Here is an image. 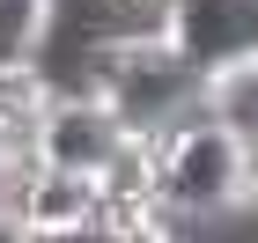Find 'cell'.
<instances>
[{"instance_id": "cell-5", "label": "cell", "mask_w": 258, "mask_h": 243, "mask_svg": "<svg viewBox=\"0 0 258 243\" xmlns=\"http://www.w3.org/2000/svg\"><path fill=\"white\" fill-rule=\"evenodd\" d=\"M59 103V81L44 74L37 59H0V147L37 162V133Z\"/></svg>"}, {"instance_id": "cell-11", "label": "cell", "mask_w": 258, "mask_h": 243, "mask_svg": "<svg viewBox=\"0 0 258 243\" xmlns=\"http://www.w3.org/2000/svg\"><path fill=\"white\" fill-rule=\"evenodd\" d=\"M67 243H103V236H67Z\"/></svg>"}, {"instance_id": "cell-1", "label": "cell", "mask_w": 258, "mask_h": 243, "mask_svg": "<svg viewBox=\"0 0 258 243\" xmlns=\"http://www.w3.org/2000/svg\"><path fill=\"white\" fill-rule=\"evenodd\" d=\"M243 155L251 147L214 118V111H192L155 140V177H162V214L170 221H221L243 206Z\"/></svg>"}, {"instance_id": "cell-3", "label": "cell", "mask_w": 258, "mask_h": 243, "mask_svg": "<svg viewBox=\"0 0 258 243\" xmlns=\"http://www.w3.org/2000/svg\"><path fill=\"white\" fill-rule=\"evenodd\" d=\"M125 140H133V133L118 125V111H111L103 96H89V89H59V103H52V118H44V133H37V162L96 177Z\"/></svg>"}, {"instance_id": "cell-2", "label": "cell", "mask_w": 258, "mask_h": 243, "mask_svg": "<svg viewBox=\"0 0 258 243\" xmlns=\"http://www.w3.org/2000/svg\"><path fill=\"white\" fill-rule=\"evenodd\" d=\"M170 44L199 81L236 74L258 52V0H177L170 8Z\"/></svg>"}, {"instance_id": "cell-8", "label": "cell", "mask_w": 258, "mask_h": 243, "mask_svg": "<svg viewBox=\"0 0 258 243\" xmlns=\"http://www.w3.org/2000/svg\"><path fill=\"white\" fill-rule=\"evenodd\" d=\"M22 170H30V155L0 147V214H15V199H22Z\"/></svg>"}, {"instance_id": "cell-9", "label": "cell", "mask_w": 258, "mask_h": 243, "mask_svg": "<svg viewBox=\"0 0 258 243\" xmlns=\"http://www.w3.org/2000/svg\"><path fill=\"white\" fill-rule=\"evenodd\" d=\"M103 8H111V15H170L177 0H103Z\"/></svg>"}, {"instance_id": "cell-12", "label": "cell", "mask_w": 258, "mask_h": 243, "mask_svg": "<svg viewBox=\"0 0 258 243\" xmlns=\"http://www.w3.org/2000/svg\"><path fill=\"white\" fill-rule=\"evenodd\" d=\"M251 66H258V52H251Z\"/></svg>"}, {"instance_id": "cell-6", "label": "cell", "mask_w": 258, "mask_h": 243, "mask_svg": "<svg viewBox=\"0 0 258 243\" xmlns=\"http://www.w3.org/2000/svg\"><path fill=\"white\" fill-rule=\"evenodd\" d=\"M207 111H214L243 147H251V140H258V66H236V74L207 81Z\"/></svg>"}, {"instance_id": "cell-4", "label": "cell", "mask_w": 258, "mask_h": 243, "mask_svg": "<svg viewBox=\"0 0 258 243\" xmlns=\"http://www.w3.org/2000/svg\"><path fill=\"white\" fill-rule=\"evenodd\" d=\"M15 221L30 228L37 243L96 236V177H81V170H52V162H30V170H22Z\"/></svg>"}, {"instance_id": "cell-7", "label": "cell", "mask_w": 258, "mask_h": 243, "mask_svg": "<svg viewBox=\"0 0 258 243\" xmlns=\"http://www.w3.org/2000/svg\"><path fill=\"white\" fill-rule=\"evenodd\" d=\"M59 0H0V59H37Z\"/></svg>"}, {"instance_id": "cell-10", "label": "cell", "mask_w": 258, "mask_h": 243, "mask_svg": "<svg viewBox=\"0 0 258 243\" xmlns=\"http://www.w3.org/2000/svg\"><path fill=\"white\" fill-rule=\"evenodd\" d=\"M243 206L258 214V140H251V155H243Z\"/></svg>"}]
</instances>
